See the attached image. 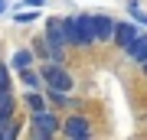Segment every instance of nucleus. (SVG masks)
<instances>
[{
	"label": "nucleus",
	"mask_w": 147,
	"mask_h": 140,
	"mask_svg": "<svg viewBox=\"0 0 147 140\" xmlns=\"http://www.w3.org/2000/svg\"><path fill=\"white\" fill-rule=\"evenodd\" d=\"M111 39H115V46L118 49H131V42L137 39V29H134V23H115V36H111Z\"/></svg>",
	"instance_id": "7"
},
{
	"label": "nucleus",
	"mask_w": 147,
	"mask_h": 140,
	"mask_svg": "<svg viewBox=\"0 0 147 140\" xmlns=\"http://www.w3.org/2000/svg\"><path fill=\"white\" fill-rule=\"evenodd\" d=\"M59 130H62L65 137H72V140H88L92 137V124H88V117H82V114H72L69 121H62Z\"/></svg>",
	"instance_id": "5"
},
{
	"label": "nucleus",
	"mask_w": 147,
	"mask_h": 140,
	"mask_svg": "<svg viewBox=\"0 0 147 140\" xmlns=\"http://www.w3.org/2000/svg\"><path fill=\"white\" fill-rule=\"evenodd\" d=\"M49 101L56 104V108H69V104H75V98H69V91H59V88H49Z\"/></svg>",
	"instance_id": "10"
},
{
	"label": "nucleus",
	"mask_w": 147,
	"mask_h": 140,
	"mask_svg": "<svg viewBox=\"0 0 147 140\" xmlns=\"http://www.w3.org/2000/svg\"><path fill=\"white\" fill-rule=\"evenodd\" d=\"M13 108H16V98L10 94V88H7V91H0V124L13 117Z\"/></svg>",
	"instance_id": "8"
},
{
	"label": "nucleus",
	"mask_w": 147,
	"mask_h": 140,
	"mask_svg": "<svg viewBox=\"0 0 147 140\" xmlns=\"http://www.w3.org/2000/svg\"><path fill=\"white\" fill-rule=\"evenodd\" d=\"M10 88V72H7V65H0V91Z\"/></svg>",
	"instance_id": "14"
},
{
	"label": "nucleus",
	"mask_w": 147,
	"mask_h": 140,
	"mask_svg": "<svg viewBox=\"0 0 147 140\" xmlns=\"http://www.w3.org/2000/svg\"><path fill=\"white\" fill-rule=\"evenodd\" d=\"M144 75H147V62H144Z\"/></svg>",
	"instance_id": "19"
},
{
	"label": "nucleus",
	"mask_w": 147,
	"mask_h": 140,
	"mask_svg": "<svg viewBox=\"0 0 147 140\" xmlns=\"http://www.w3.org/2000/svg\"><path fill=\"white\" fill-rule=\"evenodd\" d=\"M3 10H7V3H3V0H0V13H3Z\"/></svg>",
	"instance_id": "18"
},
{
	"label": "nucleus",
	"mask_w": 147,
	"mask_h": 140,
	"mask_svg": "<svg viewBox=\"0 0 147 140\" xmlns=\"http://www.w3.org/2000/svg\"><path fill=\"white\" fill-rule=\"evenodd\" d=\"M20 78H23V85H26V88H39V85H42V75H39V72H33L30 65H26V68H20Z\"/></svg>",
	"instance_id": "12"
},
{
	"label": "nucleus",
	"mask_w": 147,
	"mask_h": 140,
	"mask_svg": "<svg viewBox=\"0 0 147 140\" xmlns=\"http://www.w3.org/2000/svg\"><path fill=\"white\" fill-rule=\"evenodd\" d=\"M30 134L36 137V140H49V137H56L59 134V121L53 111H33V117H30Z\"/></svg>",
	"instance_id": "2"
},
{
	"label": "nucleus",
	"mask_w": 147,
	"mask_h": 140,
	"mask_svg": "<svg viewBox=\"0 0 147 140\" xmlns=\"http://www.w3.org/2000/svg\"><path fill=\"white\" fill-rule=\"evenodd\" d=\"M16 23H33V13H16Z\"/></svg>",
	"instance_id": "16"
},
{
	"label": "nucleus",
	"mask_w": 147,
	"mask_h": 140,
	"mask_svg": "<svg viewBox=\"0 0 147 140\" xmlns=\"http://www.w3.org/2000/svg\"><path fill=\"white\" fill-rule=\"evenodd\" d=\"M79 23H82L88 42H108L115 36V20L105 13H85V16H79Z\"/></svg>",
	"instance_id": "1"
},
{
	"label": "nucleus",
	"mask_w": 147,
	"mask_h": 140,
	"mask_svg": "<svg viewBox=\"0 0 147 140\" xmlns=\"http://www.w3.org/2000/svg\"><path fill=\"white\" fill-rule=\"evenodd\" d=\"M42 82H46V88H59V91H72V75L62 68V62H49L42 65Z\"/></svg>",
	"instance_id": "3"
},
{
	"label": "nucleus",
	"mask_w": 147,
	"mask_h": 140,
	"mask_svg": "<svg viewBox=\"0 0 147 140\" xmlns=\"http://www.w3.org/2000/svg\"><path fill=\"white\" fill-rule=\"evenodd\" d=\"M23 101H26V108H30V111H46V101H42V94H36V88H33Z\"/></svg>",
	"instance_id": "13"
},
{
	"label": "nucleus",
	"mask_w": 147,
	"mask_h": 140,
	"mask_svg": "<svg viewBox=\"0 0 147 140\" xmlns=\"http://www.w3.org/2000/svg\"><path fill=\"white\" fill-rule=\"evenodd\" d=\"M46 42L53 46V52H56V56L62 59V52L69 49L65 33H62V16H53V20H46Z\"/></svg>",
	"instance_id": "4"
},
{
	"label": "nucleus",
	"mask_w": 147,
	"mask_h": 140,
	"mask_svg": "<svg viewBox=\"0 0 147 140\" xmlns=\"http://www.w3.org/2000/svg\"><path fill=\"white\" fill-rule=\"evenodd\" d=\"M10 62H13V68H16V72H20V68H26V65H33V52H30V49H16Z\"/></svg>",
	"instance_id": "11"
},
{
	"label": "nucleus",
	"mask_w": 147,
	"mask_h": 140,
	"mask_svg": "<svg viewBox=\"0 0 147 140\" xmlns=\"http://www.w3.org/2000/svg\"><path fill=\"white\" fill-rule=\"evenodd\" d=\"M62 33H65V42H69V46H75V49L92 46L88 36H85V29H82V23H79V16H75V20H62Z\"/></svg>",
	"instance_id": "6"
},
{
	"label": "nucleus",
	"mask_w": 147,
	"mask_h": 140,
	"mask_svg": "<svg viewBox=\"0 0 147 140\" xmlns=\"http://www.w3.org/2000/svg\"><path fill=\"white\" fill-rule=\"evenodd\" d=\"M26 3H30V7H42L46 0H26Z\"/></svg>",
	"instance_id": "17"
},
{
	"label": "nucleus",
	"mask_w": 147,
	"mask_h": 140,
	"mask_svg": "<svg viewBox=\"0 0 147 140\" xmlns=\"http://www.w3.org/2000/svg\"><path fill=\"white\" fill-rule=\"evenodd\" d=\"M131 16H134L137 23H147V13H141V10H137V3H131Z\"/></svg>",
	"instance_id": "15"
},
{
	"label": "nucleus",
	"mask_w": 147,
	"mask_h": 140,
	"mask_svg": "<svg viewBox=\"0 0 147 140\" xmlns=\"http://www.w3.org/2000/svg\"><path fill=\"white\" fill-rule=\"evenodd\" d=\"M127 56L134 59V62H147V36H137L134 42H131V49H127Z\"/></svg>",
	"instance_id": "9"
}]
</instances>
